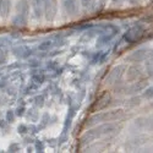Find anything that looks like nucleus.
Instances as JSON below:
<instances>
[{
    "instance_id": "obj_1",
    "label": "nucleus",
    "mask_w": 153,
    "mask_h": 153,
    "mask_svg": "<svg viewBox=\"0 0 153 153\" xmlns=\"http://www.w3.org/2000/svg\"><path fill=\"white\" fill-rule=\"evenodd\" d=\"M115 129H117V126L114 125V124H111L110 121H108L107 124H102V125H99L98 127H96V129L87 131V132L82 136L81 141H82V142H91V141H94V140H97V138L100 137L102 135L113 132Z\"/></svg>"
},
{
    "instance_id": "obj_2",
    "label": "nucleus",
    "mask_w": 153,
    "mask_h": 153,
    "mask_svg": "<svg viewBox=\"0 0 153 153\" xmlns=\"http://www.w3.org/2000/svg\"><path fill=\"white\" fill-rule=\"evenodd\" d=\"M124 113L123 110H111V111H104V113H100L97 114V115H93L88 120V125H93L96 123H102V121H114V120H118L120 118H123Z\"/></svg>"
},
{
    "instance_id": "obj_3",
    "label": "nucleus",
    "mask_w": 153,
    "mask_h": 153,
    "mask_svg": "<svg viewBox=\"0 0 153 153\" xmlns=\"http://www.w3.org/2000/svg\"><path fill=\"white\" fill-rule=\"evenodd\" d=\"M142 36H143V28L141 26H134L125 33L124 39L129 44H134L137 41L141 39Z\"/></svg>"
},
{
    "instance_id": "obj_4",
    "label": "nucleus",
    "mask_w": 153,
    "mask_h": 153,
    "mask_svg": "<svg viewBox=\"0 0 153 153\" xmlns=\"http://www.w3.org/2000/svg\"><path fill=\"white\" fill-rule=\"evenodd\" d=\"M44 15L47 21L52 22L55 16H56V12H58V1L56 0H45L44 1Z\"/></svg>"
},
{
    "instance_id": "obj_5",
    "label": "nucleus",
    "mask_w": 153,
    "mask_h": 153,
    "mask_svg": "<svg viewBox=\"0 0 153 153\" xmlns=\"http://www.w3.org/2000/svg\"><path fill=\"white\" fill-rule=\"evenodd\" d=\"M125 71V66L124 65H120V66H117V68H114L109 75H108V77H107V83H115L120 80L121 77V75L123 72Z\"/></svg>"
},
{
    "instance_id": "obj_6",
    "label": "nucleus",
    "mask_w": 153,
    "mask_h": 153,
    "mask_svg": "<svg viewBox=\"0 0 153 153\" xmlns=\"http://www.w3.org/2000/svg\"><path fill=\"white\" fill-rule=\"evenodd\" d=\"M62 4H64V9L66 10L69 15L74 16L79 12L80 5H79L77 0H62Z\"/></svg>"
},
{
    "instance_id": "obj_7",
    "label": "nucleus",
    "mask_w": 153,
    "mask_h": 153,
    "mask_svg": "<svg viewBox=\"0 0 153 153\" xmlns=\"http://www.w3.org/2000/svg\"><path fill=\"white\" fill-rule=\"evenodd\" d=\"M11 11V0H0V16L7 17Z\"/></svg>"
},
{
    "instance_id": "obj_8",
    "label": "nucleus",
    "mask_w": 153,
    "mask_h": 153,
    "mask_svg": "<svg viewBox=\"0 0 153 153\" xmlns=\"http://www.w3.org/2000/svg\"><path fill=\"white\" fill-rule=\"evenodd\" d=\"M109 100H110V96H109L108 93H104L103 96H102V97L98 99V103L94 105L93 110H94V111H98V110H100V109L105 108V107L109 104Z\"/></svg>"
},
{
    "instance_id": "obj_9",
    "label": "nucleus",
    "mask_w": 153,
    "mask_h": 153,
    "mask_svg": "<svg viewBox=\"0 0 153 153\" xmlns=\"http://www.w3.org/2000/svg\"><path fill=\"white\" fill-rule=\"evenodd\" d=\"M16 10H17V14L27 16L28 11H30V4L26 1V0H20V1L17 3V5H16Z\"/></svg>"
},
{
    "instance_id": "obj_10",
    "label": "nucleus",
    "mask_w": 153,
    "mask_h": 153,
    "mask_svg": "<svg viewBox=\"0 0 153 153\" xmlns=\"http://www.w3.org/2000/svg\"><path fill=\"white\" fill-rule=\"evenodd\" d=\"M12 25L15 27H19V28H22L27 25V16H23L21 14H17L14 19H12Z\"/></svg>"
},
{
    "instance_id": "obj_11",
    "label": "nucleus",
    "mask_w": 153,
    "mask_h": 153,
    "mask_svg": "<svg viewBox=\"0 0 153 153\" xmlns=\"http://www.w3.org/2000/svg\"><path fill=\"white\" fill-rule=\"evenodd\" d=\"M138 76H140V70H138L137 68L132 66V68H130L129 70H127L126 77H127V80H129V81H135V80H137Z\"/></svg>"
},
{
    "instance_id": "obj_12",
    "label": "nucleus",
    "mask_w": 153,
    "mask_h": 153,
    "mask_svg": "<svg viewBox=\"0 0 153 153\" xmlns=\"http://www.w3.org/2000/svg\"><path fill=\"white\" fill-rule=\"evenodd\" d=\"M44 1L45 0H34L33 1V9L37 16H41L42 15V9L44 7Z\"/></svg>"
},
{
    "instance_id": "obj_13",
    "label": "nucleus",
    "mask_w": 153,
    "mask_h": 153,
    "mask_svg": "<svg viewBox=\"0 0 153 153\" xmlns=\"http://www.w3.org/2000/svg\"><path fill=\"white\" fill-rule=\"evenodd\" d=\"M145 58H146V54H145L143 50H138V52H135L132 55L129 56V60H131V61H141Z\"/></svg>"
},
{
    "instance_id": "obj_14",
    "label": "nucleus",
    "mask_w": 153,
    "mask_h": 153,
    "mask_svg": "<svg viewBox=\"0 0 153 153\" xmlns=\"http://www.w3.org/2000/svg\"><path fill=\"white\" fill-rule=\"evenodd\" d=\"M143 83H141V82H136V83H134L130 88H129V92H127V93H136L137 91H140V90H142V88H143Z\"/></svg>"
},
{
    "instance_id": "obj_15",
    "label": "nucleus",
    "mask_w": 153,
    "mask_h": 153,
    "mask_svg": "<svg viewBox=\"0 0 153 153\" xmlns=\"http://www.w3.org/2000/svg\"><path fill=\"white\" fill-rule=\"evenodd\" d=\"M94 1L96 0H81V5L85 9H91L94 6Z\"/></svg>"
},
{
    "instance_id": "obj_16",
    "label": "nucleus",
    "mask_w": 153,
    "mask_h": 153,
    "mask_svg": "<svg viewBox=\"0 0 153 153\" xmlns=\"http://www.w3.org/2000/svg\"><path fill=\"white\" fill-rule=\"evenodd\" d=\"M146 69H147V72L149 75H153V59H149L146 64Z\"/></svg>"
},
{
    "instance_id": "obj_17",
    "label": "nucleus",
    "mask_w": 153,
    "mask_h": 153,
    "mask_svg": "<svg viewBox=\"0 0 153 153\" xmlns=\"http://www.w3.org/2000/svg\"><path fill=\"white\" fill-rule=\"evenodd\" d=\"M143 96H145L146 98H152V97H153V87H151V88H148V90H146V92L143 93Z\"/></svg>"
},
{
    "instance_id": "obj_18",
    "label": "nucleus",
    "mask_w": 153,
    "mask_h": 153,
    "mask_svg": "<svg viewBox=\"0 0 153 153\" xmlns=\"http://www.w3.org/2000/svg\"><path fill=\"white\" fill-rule=\"evenodd\" d=\"M47 44H42L41 47H39V49H45V48H48V47H50V45H52V44H50V43H52V42H45Z\"/></svg>"
},
{
    "instance_id": "obj_19",
    "label": "nucleus",
    "mask_w": 153,
    "mask_h": 153,
    "mask_svg": "<svg viewBox=\"0 0 153 153\" xmlns=\"http://www.w3.org/2000/svg\"><path fill=\"white\" fill-rule=\"evenodd\" d=\"M7 119H9V120H11V121H12V119H14V117H12V114H11V113H9V114H7Z\"/></svg>"
}]
</instances>
